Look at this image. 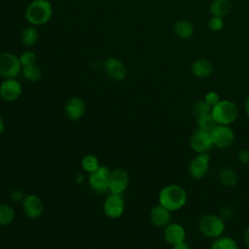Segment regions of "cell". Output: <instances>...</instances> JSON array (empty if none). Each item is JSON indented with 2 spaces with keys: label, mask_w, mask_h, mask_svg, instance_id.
<instances>
[{
  "label": "cell",
  "mask_w": 249,
  "mask_h": 249,
  "mask_svg": "<svg viewBox=\"0 0 249 249\" xmlns=\"http://www.w3.org/2000/svg\"><path fill=\"white\" fill-rule=\"evenodd\" d=\"M213 146L218 149H227L234 141V132L231 125L216 124L210 131Z\"/></svg>",
  "instance_id": "obj_7"
},
{
  "label": "cell",
  "mask_w": 249,
  "mask_h": 249,
  "mask_svg": "<svg viewBox=\"0 0 249 249\" xmlns=\"http://www.w3.org/2000/svg\"><path fill=\"white\" fill-rule=\"evenodd\" d=\"M211 107H213L214 105H216L220 100V95L217 91L215 90H210L208 92H206V94L204 95V98H203Z\"/></svg>",
  "instance_id": "obj_32"
},
{
  "label": "cell",
  "mask_w": 249,
  "mask_h": 249,
  "mask_svg": "<svg viewBox=\"0 0 249 249\" xmlns=\"http://www.w3.org/2000/svg\"><path fill=\"white\" fill-rule=\"evenodd\" d=\"M208 27L210 28V30H212L214 32L220 31L224 27V19H223V18L212 16L209 18V20H208Z\"/></svg>",
  "instance_id": "obj_30"
},
{
  "label": "cell",
  "mask_w": 249,
  "mask_h": 249,
  "mask_svg": "<svg viewBox=\"0 0 249 249\" xmlns=\"http://www.w3.org/2000/svg\"><path fill=\"white\" fill-rule=\"evenodd\" d=\"M211 109L212 107L204 99H199L193 104L192 113L196 117V119H197L211 114Z\"/></svg>",
  "instance_id": "obj_26"
},
{
  "label": "cell",
  "mask_w": 249,
  "mask_h": 249,
  "mask_svg": "<svg viewBox=\"0 0 249 249\" xmlns=\"http://www.w3.org/2000/svg\"><path fill=\"white\" fill-rule=\"evenodd\" d=\"M110 169L105 165H100L95 171L89 173V184L97 194H103L109 190Z\"/></svg>",
  "instance_id": "obj_9"
},
{
  "label": "cell",
  "mask_w": 249,
  "mask_h": 249,
  "mask_svg": "<svg viewBox=\"0 0 249 249\" xmlns=\"http://www.w3.org/2000/svg\"><path fill=\"white\" fill-rule=\"evenodd\" d=\"M211 115L217 124L231 125L238 117V107L231 100L221 99L212 107Z\"/></svg>",
  "instance_id": "obj_3"
},
{
  "label": "cell",
  "mask_w": 249,
  "mask_h": 249,
  "mask_svg": "<svg viewBox=\"0 0 249 249\" xmlns=\"http://www.w3.org/2000/svg\"><path fill=\"white\" fill-rule=\"evenodd\" d=\"M64 112L70 121L76 122L80 120L86 113V103L84 99L79 96L71 97L65 104Z\"/></svg>",
  "instance_id": "obj_16"
},
{
  "label": "cell",
  "mask_w": 249,
  "mask_h": 249,
  "mask_svg": "<svg viewBox=\"0 0 249 249\" xmlns=\"http://www.w3.org/2000/svg\"><path fill=\"white\" fill-rule=\"evenodd\" d=\"M39 39L38 30L32 26H26L22 29L20 33V41L23 46L29 48L34 46Z\"/></svg>",
  "instance_id": "obj_22"
},
{
  "label": "cell",
  "mask_w": 249,
  "mask_h": 249,
  "mask_svg": "<svg viewBox=\"0 0 249 249\" xmlns=\"http://www.w3.org/2000/svg\"><path fill=\"white\" fill-rule=\"evenodd\" d=\"M10 196H11L12 200L15 201V202H22L23 198L25 197L23 192L21 190H19V189H16V190L12 191Z\"/></svg>",
  "instance_id": "obj_34"
},
{
  "label": "cell",
  "mask_w": 249,
  "mask_h": 249,
  "mask_svg": "<svg viewBox=\"0 0 249 249\" xmlns=\"http://www.w3.org/2000/svg\"><path fill=\"white\" fill-rule=\"evenodd\" d=\"M209 249H238L236 241L229 235H221L213 239Z\"/></svg>",
  "instance_id": "obj_23"
},
{
  "label": "cell",
  "mask_w": 249,
  "mask_h": 249,
  "mask_svg": "<svg viewBox=\"0 0 249 249\" xmlns=\"http://www.w3.org/2000/svg\"><path fill=\"white\" fill-rule=\"evenodd\" d=\"M210 156L208 153L196 154L189 162L188 171L193 179L200 180L204 178L210 168Z\"/></svg>",
  "instance_id": "obj_6"
},
{
  "label": "cell",
  "mask_w": 249,
  "mask_h": 249,
  "mask_svg": "<svg viewBox=\"0 0 249 249\" xmlns=\"http://www.w3.org/2000/svg\"><path fill=\"white\" fill-rule=\"evenodd\" d=\"M4 130H5V123L2 116H0V135L4 132Z\"/></svg>",
  "instance_id": "obj_39"
},
{
  "label": "cell",
  "mask_w": 249,
  "mask_h": 249,
  "mask_svg": "<svg viewBox=\"0 0 249 249\" xmlns=\"http://www.w3.org/2000/svg\"><path fill=\"white\" fill-rule=\"evenodd\" d=\"M173 31L178 38L182 40H186V39H190L194 35L195 27L190 20L181 18L174 22Z\"/></svg>",
  "instance_id": "obj_20"
},
{
  "label": "cell",
  "mask_w": 249,
  "mask_h": 249,
  "mask_svg": "<svg viewBox=\"0 0 249 249\" xmlns=\"http://www.w3.org/2000/svg\"><path fill=\"white\" fill-rule=\"evenodd\" d=\"M81 163H82L83 169L88 173H91L95 171L100 166L99 160L94 155H86L82 159Z\"/></svg>",
  "instance_id": "obj_27"
},
{
  "label": "cell",
  "mask_w": 249,
  "mask_h": 249,
  "mask_svg": "<svg viewBox=\"0 0 249 249\" xmlns=\"http://www.w3.org/2000/svg\"><path fill=\"white\" fill-rule=\"evenodd\" d=\"M188 200L187 191L180 185L169 184L160 189L159 193V203L171 212L180 210Z\"/></svg>",
  "instance_id": "obj_1"
},
{
  "label": "cell",
  "mask_w": 249,
  "mask_h": 249,
  "mask_svg": "<svg viewBox=\"0 0 249 249\" xmlns=\"http://www.w3.org/2000/svg\"><path fill=\"white\" fill-rule=\"evenodd\" d=\"M21 73L23 75V77L31 82V83H34V82H38L41 77H42V71H41V68L37 65V63H32V64H29L27 66H24L22 67L21 69Z\"/></svg>",
  "instance_id": "obj_24"
},
{
  "label": "cell",
  "mask_w": 249,
  "mask_h": 249,
  "mask_svg": "<svg viewBox=\"0 0 249 249\" xmlns=\"http://www.w3.org/2000/svg\"><path fill=\"white\" fill-rule=\"evenodd\" d=\"M18 56L10 52L0 53V76L4 79L16 78L21 72Z\"/></svg>",
  "instance_id": "obj_5"
},
{
  "label": "cell",
  "mask_w": 249,
  "mask_h": 249,
  "mask_svg": "<svg viewBox=\"0 0 249 249\" xmlns=\"http://www.w3.org/2000/svg\"><path fill=\"white\" fill-rule=\"evenodd\" d=\"M129 184V174L124 168H115L110 171L109 190L111 194L122 195Z\"/></svg>",
  "instance_id": "obj_10"
},
{
  "label": "cell",
  "mask_w": 249,
  "mask_h": 249,
  "mask_svg": "<svg viewBox=\"0 0 249 249\" xmlns=\"http://www.w3.org/2000/svg\"><path fill=\"white\" fill-rule=\"evenodd\" d=\"M232 8V2L231 0H213L210 4L209 11L212 16L225 18L227 17Z\"/></svg>",
  "instance_id": "obj_21"
},
{
  "label": "cell",
  "mask_w": 249,
  "mask_h": 249,
  "mask_svg": "<svg viewBox=\"0 0 249 249\" xmlns=\"http://www.w3.org/2000/svg\"><path fill=\"white\" fill-rule=\"evenodd\" d=\"M244 110L246 115L249 117V95L246 97L245 102H244Z\"/></svg>",
  "instance_id": "obj_38"
},
{
  "label": "cell",
  "mask_w": 249,
  "mask_h": 249,
  "mask_svg": "<svg viewBox=\"0 0 249 249\" xmlns=\"http://www.w3.org/2000/svg\"><path fill=\"white\" fill-rule=\"evenodd\" d=\"M218 215L220 216V218L223 221L227 222V221H229V220H231L232 218V216H233V209L230 205H224V206H222L220 208Z\"/></svg>",
  "instance_id": "obj_31"
},
{
  "label": "cell",
  "mask_w": 249,
  "mask_h": 249,
  "mask_svg": "<svg viewBox=\"0 0 249 249\" xmlns=\"http://www.w3.org/2000/svg\"><path fill=\"white\" fill-rule=\"evenodd\" d=\"M190 147L196 154L208 153L214 146L210 131L196 128L191 134Z\"/></svg>",
  "instance_id": "obj_8"
},
{
  "label": "cell",
  "mask_w": 249,
  "mask_h": 249,
  "mask_svg": "<svg viewBox=\"0 0 249 249\" xmlns=\"http://www.w3.org/2000/svg\"><path fill=\"white\" fill-rule=\"evenodd\" d=\"M125 203L121 195L111 194L106 197L103 203V210L107 217L111 219L120 218L124 211Z\"/></svg>",
  "instance_id": "obj_11"
},
{
  "label": "cell",
  "mask_w": 249,
  "mask_h": 249,
  "mask_svg": "<svg viewBox=\"0 0 249 249\" xmlns=\"http://www.w3.org/2000/svg\"><path fill=\"white\" fill-rule=\"evenodd\" d=\"M22 92L21 84L16 78L4 79L0 84V97L8 102L17 100Z\"/></svg>",
  "instance_id": "obj_12"
},
{
  "label": "cell",
  "mask_w": 249,
  "mask_h": 249,
  "mask_svg": "<svg viewBox=\"0 0 249 249\" xmlns=\"http://www.w3.org/2000/svg\"><path fill=\"white\" fill-rule=\"evenodd\" d=\"M196 120L197 128L202 129V130H206V131H211L217 124V123L215 122V120L213 119L211 114L200 117V118H197Z\"/></svg>",
  "instance_id": "obj_28"
},
{
  "label": "cell",
  "mask_w": 249,
  "mask_h": 249,
  "mask_svg": "<svg viewBox=\"0 0 249 249\" xmlns=\"http://www.w3.org/2000/svg\"><path fill=\"white\" fill-rule=\"evenodd\" d=\"M84 179H85V177H84V174H83V173H78V174L76 175V177H75V181H76V183H77L78 185L82 184V183L84 182Z\"/></svg>",
  "instance_id": "obj_37"
},
{
  "label": "cell",
  "mask_w": 249,
  "mask_h": 249,
  "mask_svg": "<svg viewBox=\"0 0 249 249\" xmlns=\"http://www.w3.org/2000/svg\"><path fill=\"white\" fill-rule=\"evenodd\" d=\"M186 230L179 223L170 222L163 228V238L171 246L186 240Z\"/></svg>",
  "instance_id": "obj_15"
},
{
  "label": "cell",
  "mask_w": 249,
  "mask_h": 249,
  "mask_svg": "<svg viewBox=\"0 0 249 249\" xmlns=\"http://www.w3.org/2000/svg\"><path fill=\"white\" fill-rule=\"evenodd\" d=\"M225 229L226 222L218 214H205L198 221V231L206 238L215 239L223 235Z\"/></svg>",
  "instance_id": "obj_4"
},
{
  "label": "cell",
  "mask_w": 249,
  "mask_h": 249,
  "mask_svg": "<svg viewBox=\"0 0 249 249\" xmlns=\"http://www.w3.org/2000/svg\"><path fill=\"white\" fill-rule=\"evenodd\" d=\"M15 219V209L7 203L0 204V226H8Z\"/></svg>",
  "instance_id": "obj_25"
},
{
  "label": "cell",
  "mask_w": 249,
  "mask_h": 249,
  "mask_svg": "<svg viewBox=\"0 0 249 249\" xmlns=\"http://www.w3.org/2000/svg\"><path fill=\"white\" fill-rule=\"evenodd\" d=\"M104 69L107 75L116 81H123L127 75L125 64L117 57H107L104 62Z\"/></svg>",
  "instance_id": "obj_14"
},
{
  "label": "cell",
  "mask_w": 249,
  "mask_h": 249,
  "mask_svg": "<svg viewBox=\"0 0 249 249\" xmlns=\"http://www.w3.org/2000/svg\"><path fill=\"white\" fill-rule=\"evenodd\" d=\"M214 72V66L207 58H198L192 63L191 73L197 79H205L210 77Z\"/></svg>",
  "instance_id": "obj_18"
},
{
  "label": "cell",
  "mask_w": 249,
  "mask_h": 249,
  "mask_svg": "<svg viewBox=\"0 0 249 249\" xmlns=\"http://www.w3.org/2000/svg\"><path fill=\"white\" fill-rule=\"evenodd\" d=\"M21 204L24 214L30 219H38L44 213L43 200L36 195L30 194L25 196Z\"/></svg>",
  "instance_id": "obj_13"
},
{
  "label": "cell",
  "mask_w": 249,
  "mask_h": 249,
  "mask_svg": "<svg viewBox=\"0 0 249 249\" xmlns=\"http://www.w3.org/2000/svg\"><path fill=\"white\" fill-rule=\"evenodd\" d=\"M53 16V5L49 0H33L25 10V18L33 26L47 23Z\"/></svg>",
  "instance_id": "obj_2"
},
{
  "label": "cell",
  "mask_w": 249,
  "mask_h": 249,
  "mask_svg": "<svg viewBox=\"0 0 249 249\" xmlns=\"http://www.w3.org/2000/svg\"><path fill=\"white\" fill-rule=\"evenodd\" d=\"M19 61H20V64H21V67H24V66H27L29 64H32V63H35L36 62V53L32 51H25L23 52L19 56Z\"/></svg>",
  "instance_id": "obj_29"
},
{
  "label": "cell",
  "mask_w": 249,
  "mask_h": 249,
  "mask_svg": "<svg viewBox=\"0 0 249 249\" xmlns=\"http://www.w3.org/2000/svg\"><path fill=\"white\" fill-rule=\"evenodd\" d=\"M172 249H191V246L186 240H184L182 242L172 245Z\"/></svg>",
  "instance_id": "obj_35"
},
{
  "label": "cell",
  "mask_w": 249,
  "mask_h": 249,
  "mask_svg": "<svg viewBox=\"0 0 249 249\" xmlns=\"http://www.w3.org/2000/svg\"><path fill=\"white\" fill-rule=\"evenodd\" d=\"M171 211L160 205V203L155 205L149 214L150 222L157 228H164L167 226L172 219Z\"/></svg>",
  "instance_id": "obj_17"
},
{
  "label": "cell",
  "mask_w": 249,
  "mask_h": 249,
  "mask_svg": "<svg viewBox=\"0 0 249 249\" xmlns=\"http://www.w3.org/2000/svg\"><path fill=\"white\" fill-rule=\"evenodd\" d=\"M217 176H218L220 183L223 186L228 187V188L235 187L238 183L237 172L233 168H231V166H228V165L221 166L218 170Z\"/></svg>",
  "instance_id": "obj_19"
},
{
  "label": "cell",
  "mask_w": 249,
  "mask_h": 249,
  "mask_svg": "<svg viewBox=\"0 0 249 249\" xmlns=\"http://www.w3.org/2000/svg\"><path fill=\"white\" fill-rule=\"evenodd\" d=\"M243 242L249 248V226L246 228L243 233Z\"/></svg>",
  "instance_id": "obj_36"
},
{
  "label": "cell",
  "mask_w": 249,
  "mask_h": 249,
  "mask_svg": "<svg viewBox=\"0 0 249 249\" xmlns=\"http://www.w3.org/2000/svg\"><path fill=\"white\" fill-rule=\"evenodd\" d=\"M237 160L240 163L249 165V149H242L237 153Z\"/></svg>",
  "instance_id": "obj_33"
}]
</instances>
